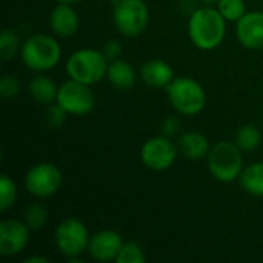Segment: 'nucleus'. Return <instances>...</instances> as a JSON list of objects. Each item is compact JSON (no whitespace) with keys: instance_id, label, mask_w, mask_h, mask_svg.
<instances>
[{"instance_id":"obj_1","label":"nucleus","mask_w":263,"mask_h":263,"mask_svg":"<svg viewBox=\"0 0 263 263\" xmlns=\"http://www.w3.org/2000/svg\"><path fill=\"white\" fill-rule=\"evenodd\" d=\"M227 20L216 6H200L188 20V35L193 45L202 51L219 48L227 35Z\"/></svg>"},{"instance_id":"obj_2","label":"nucleus","mask_w":263,"mask_h":263,"mask_svg":"<svg viewBox=\"0 0 263 263\" xmlns=\"http://www.w3.org/2000/svg\"><path fill=\"white\" fill-rule=\"evenodd\" d=\"M20 59L28 69L34 72H46L59 65L62 59V46L49 34H32L23 42Z\"/></svg>"},{"instance_id":"obj_3","label":"nucleus","mask_w":263,"mask_h":263,"mask_svg":"<svg viewBox=\"0 0 263 263\" xmlns=\"http://www.w3.org/2000/svg\"><path fill=\"white\" fill-rule=\"evenodd\" d=\"M108 65L109 60L102 51L94 48H82L68 57L66 74L72 80L92 86L106 79Z\"/></svg>"},{"instance_id":"obj_4","label":"nucleus","mask_w":263,"mask_h":263,"mask_svg":"<svg viewBox=\"0 0 263 263\" xmlns=\"http://www.w3.org/2000/svg\"><path fill=\"white\" fill-rule=\"evenodd\" d=\"M165 91L170 105L177 114L186 117L197 116L206 105V92L193 77H174Z\"/></svg>"},{"instance_id":"obj_5","label":"nucleus","mask_w":263,"mask_h":263,"mask_svg":"<svg viewBox=\"0 0 263 263\" xmlns=\"http://www.w3.org/2000/svg\"><path fill=\"white\" fill-rule=\"evenodd\" d=\"M210 174L220 183H231L239 180L243 171V151L236 142H219L211 146L206 157Z\"/></svg>"},{"instance_id":"obj_6","label":"nucleus","mask_w":263,"mask_h":263,"mask_svg":"<svg viewBox=\"0 0 263 263\" xmlns=\"http://www.w3.org/2000/svg\"><path fill=\"white\" fill-rule=\"evenodd\" d=\"M112 22L123 37H139L149 25L148 5L145 0H114Z\"/></svg>"},{"instance_id":"obj_7","label":"nucleus","mask_w":263,"mask_h":263,"mask_svg":"<svg viewBox=\"0 0 263 263\" xmlns=\"http://www.w3.org/2000/svg\"><path fill=\"white\" fill-rule=\"evenodd\" d=\"M89 239L91 236L86 225L76 217L63 219L54 231L55 248L63 257H66V260L71 257H80L88 251Z\"/></svg>"},{"instance_id":"obj_8","label":"nucleus","mask_w":263,"mask_h":263,"mask_svg":"<svg viewBox=\"0 0 263 263\" xmlns=\"http://www.w3.org/2000/svg\"><path fill=\"white\" fill-rule=\"evenodd\" d=\"M63 183L60 168L49 162L32 165L25 174V188L35 199H48L59 193Z\"/></svg>"},{"instance_id":"obj_9","label":"nucleus","mask_w":263,"mask_h":263,"mask_svg":"<svg viewBox=\"0 0 263 263\" xmlns=\"http://www.w3.org/2000/svg\"><path fill=\"white\" fill-rule=\"evenodd\" d=\"M69 116H86L96 108V94L89 85L77 80H66L59 86L55 100Z\"/></svg>"},{"instance_id":"obj_10","label":"nucleus","mask_w":263,"mask_h":263,"mask_svg":"<svg viewBox=\"0 0 263 263\" xmlns=\"http://www.w3.org/2000/svg\"><path fill=\"white\" fill-rule=\"evenodd\" d=\"M179 154V146L166 136L148 139L140 148V160L151 171L170 170Z\"/></svg>"},{"instance_id":"obj_11","label":"nucleus","mask_w":263,"mask_h":263,"mask_svg":"<svg viewBox=\"0 0 263 263\" xmlns=\"http://www.w3.org/2000/svg\"><path fill=\"white\" fill-rule=\"evenodd\" d=\"M31 230L23 220L5 219L0 222V254L14 257L20 254L29 242Z\"/></svg>"},{"instance_id":"obj_12","label":"nucleus","mask_w":263,"mask_h":263,"mask_svg":"<svg viewBox=\"0 0 263 263\" xmlns=\"http://www.w3.org/2000/svg\"><path fill=\"white\" fill-rule=\"evenodd\" d=\"M123 243V237L117 231L102 230L91 236L88 253L97 262H111L117 259Z\"/></svg>"},{"instance_id":"obj_13","label":"nucleus","mask_w":263,"mask_h":263,"mask_svg":"<svg viewBox=\"0 0 263 263\" xmlns=\"http://www.w3.org/2000/svg\"><path fill=\"white\" fill-rule=\"evenodd\" d=\"M239 43L247 49H263V11H248L236 23Z\"/></svg>"},{"instance_id":"obj_14","label":"nucleus","mask_w":263,"mask_h":263,"mask_svg":"<svg viewBox=\"0 0 263 263\" xmlns=\"http://www.w3.org/2000/svg\"><path fill=\"white\" fill-rule=\"evenodd\" d=\"M79 14L72 5L57 3L49 14V28L54 35L68 39L79 29Z\"/></svg>"},{"instance_id":"obj_15","label":"nucleus","mask_w":263,"mask_h":263,"mask_svg":"<svg viewBox=\"0 0 263 263\" xmlns=\"http://www.w3.org/2000/svg\"><path fill=\"white\" fill-rule=\"evenodd\" d=\"M140 79L151 88H166L174 79V69L162 59H151L142 65Z\"/></svg>"},{"instance_id":"obj_16","label":"nucleus","mask_w":263,"mask_h":263,"mask_svg":"<svg viewBox=\"0 0 263 263\" xmlns=\"http://www.w3.org/2000/svg\"><path fill=\"white\" fill-rule=\"evenodd\" d=\"M179 153L190 160L206 159L211 151V143L208 137L199 131H188L179 137L177 142Z\"/></svg>"},{"instance_id":"obj_17","label":"nucleus","mask_w":263,"mask_h":263,"mask_svg":"<svg viewBox=\"0 0 263 263\" xmlns=\"http://www.w3.org/2000/svg\"><path fill=\"white\" fill-rule=\"evenodd\" d=\"M106 80L109 85L119 91H129L134 88L137 74L134 66L123 59H117L109 62L108 65V72H106Z\"/></svg>"},{"instance_id":"obj_18","label":"nucleus","mask_w":263,"mask_h":263,"mask_svg":"<svg viewBox=\"0 0 263 263\" xmlns=\"http://www.w3.org/2000/svg\"><path fill=\"white\" fill-rule=\"evenodd\" d=\"M28 92L32 97L34 102L40 103V105H51L57 100V94H59V86L54 83L52 79L43 76V74H37L35 77H32L28 83Z\"/></svg>"},{"instance_id":"obj_19","label":"nucleus","mask_w":263,"mask_h":263,"mask_svg":"<svg viewBox=\"0 0 263 263\" xmlns=\"http://www.w3.org/2000/svg\"><path fill=\"white\" fill-rule=\"evenodd\" d=\"M239 182L248 194L263 197V162H254L245 166Z\"/></svg>"},{"instance_id":"obj_20","label":"nucleus","mask_w":263,"mask_h":263,"mask_svg":"<svg viewBox=\"0 0 263 263\" xmlns=\"http://www.w3.org/2000/svg\"><path fill=\"white\" fill-rule=\"evenodd\" d=\"M234 142L243 153H253L262 145V133L254 125H243L237 129Z\"/></svg>"},{"instance_id":"obj_21","label":"nucleus","mask_w":263,"mask_h":263,"mask_svg":"<svg viewBox=\"0 0 263 263\" xmlns=\"http://www.w3.org/2000/svg\"><path fill=\"white\" fill-rule=\"evenodd\" d=\"M23 222L31 231H40L49 222V211L40 202H32L26 206L23 213Z\"/></svg>"},{"instance_id":"obj_22","label":"nucleus","mask_w":263,"mask_h":263,"mask_svg":"<svg viewBox=\"0 0 263 263\" xmlns=\"http://www.w3.org/2000/svg\"><path fill=\"white\" fill-rule=\"evenodd\" d=\"M216 8L225 17L227 22H236V23L248 12L245 0H219Z\"/></svg>"},{"instance_id":"obj_23","label":"nucleus","mask_w":263,"mask_h":263,"mask_svg":"<svg viewBox=\"0 0 263 263\" xmlns=\"http://www.w3.org/2000/svg\"><path fill=\"white\" fill-rule=\"evenodd\" d=\"M22 45L20 39L12 29H5L0 35V57L3 60H11L20 54Z\"/></svg>"},{"instance_id":"obj_24","label":"nucleus","mask_w":263,"mask_h":263,"mask_svg":"<svg viewBox=\"0 0 263 263\" xmlns=\"http://www.w3.org/2000/svg\"><path fill=\"white\" fill-rule=\"evenodd\" d=\"M17 200V186L14 183V180L2 174L0 177V211L6 213L9 208L14 206Z\"/></svg>"},{"instance_id":"obj_25","label":"nucleus","mask_w":263,"mask_h":263,"mask_svg":"<svg viewBox=\"0 0 263 263\" xmlns=\"http://www.w3.org/2000/svg\"><path fill=\"white\" fill-rule=\"evenodd\" d=\"M145 260H146V256L142 247L136 242H125L116 259L117 263H143Z\"/></svg>"},{"instance_id":"obj_26","label":"nucleus","mask_w":263,"mask_h":263,"mask_svg":"<svg viewBox=\"0 0 263 263\" xmlns=\"http://www.w3.org/2000/svg\"><path fill=\"white\" fill-rule=\"evenodd\" d=\"M68 116H69V114H68L57 102L48 105V106H46V111H45V120H46L48 126H51L52 129L60 128V126L65 123V120H66Z\"/></svg>"},{"instance_id":"obj_27","label":"nucleus","mask_w":263,"mask_h":263,"mask_svg":"<svg viewBox=\"0 0 263 263\" xmlns=\"http://www.w3.org/2000/svg\"><path fill=\"white\" fill-rule=\"evenodd\" d=\"M22 91V82L15 76H3L0 80V96L3 99H14Z\"/></svg>"},{"instance_id":"obj_28","label":"nucleus","mask_w":263,"mask_h":263,"mask_svg":"<svg viewBox=\"0 0 263 263\" xmlns=\"http://www.w3.org/2000/svg\"><path fill=\"white\" fill-rule=\"evenodd\" d=\"M122 51H123V45H122L119 40H108V42L103 45V48H102V52L105 54V57H106L109 62L120 59Z\"/></svg>"},{"instance_id":"obj_29","label":"nucleus","mask_w":263,"mask_h":263,"mask_svg":"<svg viewBox=\"0 0 263 263\" xmlns=\"http://www.w3.org/2000/svg\"><path fill=\"white\" fill-rule=\"evenodd\" d=\"M180 131V120L176 116H170L162 123V134L173 139Z\"/></svg>"},{"instance_id":"obj_30","label":"nucleus","mask_w":263,"mask_h":263,"mask_svg":"<svg viewBox=\"0 0 263 263\" xmlns=\"http://www.w3.org/2000/svg\"><path fill=\"white\" fill-rule=\"evenodd\" d=\"M26 263H48V259L46 257H40V256H31L28 259H25Z\"/></svg>"},{"instance_id":"obj_31","label":"nucleus","mask_w":263,"mask_h":263,"mask_svg":"<svg viewBox=\"0 0 263 263\" xmlns=\"http://www.w3.org/2000/svg\"><path fill=\"white\" fill-rule=\"evenodd\" d=\"M205 6H216L219 3V0H200Z\"/></svg>"},{"instance_id":"obj_32","label":"nucleus","mask_w":263,"mask_h":263,"mask_svg":"<svg viewBox=\"0 0 263 263\" xmlns=\"http://www.w3.org/2000/svg\"><path fill=\"white\" fill-rule=\"evenodd\" d=\"M82 0H57V3H68V5H76Z\"/></svg>"},{"instance_id":"obj_33","label":"nucleus","mask_w":263,"mask_h":263,"mask_svg":"<svg viewBox=\"0 0 263 263\" xmlns=\"http://www.w3.org/2000/svg\"><path fill=\"white\" fill-rule=\"evenodd\" d=\"M112 2H114V0H112Z\"/></svg>"}]
</instances>
